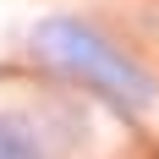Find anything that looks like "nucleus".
<instances>
[{"label":"nucleus","mask_w":159,"mask_h":159,"mask_svg":"<svg viewBox=\"0 0 159 159\" xmlns=\"http://www.w3.org/2000/svg\"><path fill=\"white\" fill-rule=\"evenodd\" d=\"M39 44H44L55 61H66V66H77V71H88L99 88L121 93L126 104H143V99L154 93V88H148V77L137 71V66H126L110 44H99L93 33H88V28H77V22H49Z\"/></svg>","instance_id":"1"}]
</instances>
